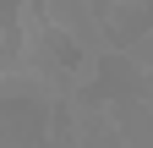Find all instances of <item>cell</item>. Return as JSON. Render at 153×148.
Instances as JSON below:
<instances>
[{
  "instance_id": "obj_1",
  "label": "cell",
  "mask_w": 153,
  "mask_h": 148,
  "mask_svg": "<svg viewBox=\"0 0 153 148\" xmlns=\"http://www.w3.org/2000/svg\"><path fill=\"white\" fill-rule=\"evenodd\" d=\"M0 55H6V22H0Z\"/></svg>"
}]
</instances>
